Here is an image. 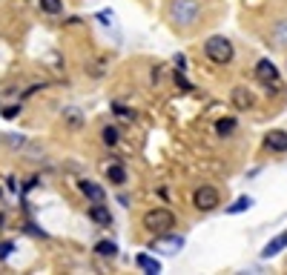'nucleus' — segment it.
Returning a JSON list of instances; mask_svg holds the SVG:
<instances>
[{
  "label": "nucleus",
  "mask_w": 287,
  "mask_h": 275,
  "mask_svg": "<svg viewBox=\"0 0 287 275\" xmlns=\"http://www.w3.org/2000/svg\"><path fill=\"white\" fill-rule=\"evenodd\" d=\"M167 12H169V20L172 23L192 26L198 20V15H201V6H198V0H169Z\"/></svg>",
  "instance_id": "nucleus-1"
},
{
  "label": "nucleus",
  "mask_w": 287,
  "mask_h": 275,
  "mask_svg": "<svg viewBox=\"0 0 287 275\" xmlns=\"http://www.w3.org/2000/svg\"><path fill=\"white\" fill-rule=\"evenodd\" d=\"M204 52H207V58H210L213 63H219V66H227L233 58H236V49H233V43H230L224 34H213V37H207Z\"/></svg>",
  "instance_id": "nucleus-2"
},
{
  "label": "nucleus",
  "mask_w": 287,
  "mask_h": 275,
  "mask_svg": "<svg viewBox=\"0 0 287 275\" xmlns=\"http://www.w3.org/2000/svg\"><path fill=\"white\" fill-rule=\"evenodd\" d=\"M175 227V215L164 207H158V210H150L144 212V229H150L152 235H161V232H169V229Z\"/></svg>",
  "instance_id": "nucleus-3"
},
{
  "label": "nucleus",
  "mask_w": 287,
  "mask_h": 275,
  "mask_svg": "<svg viewBox=\"0 0 287 275\" xmlns=\"http://www.w3.org/2000/svg\"><path fill=\"white\" fill-rule=\"evenodd\" d=\"M255 78L267 86V92H279L282 89V75H279V69H276V63L273 61H258V66H255Z\"/></svg>",
  "instance_id": "nucleus-4"
},
{
  "label": "nucleus",
  "mask_w": 287,
  "mask_h": 275,
  "mask_svg": "<svg viewBox=\"0 0 287 275\" xmlns=\"http://www.w3.org/2000/svg\"><path fill=\"white\" fill-rule=\"evenodd\" d=\"M192 204H195L198 212H213L221 204V192L216 186H198L195 195H192Z\"/></svg>",
  "instance_id": "nucleus-5"
},
{
  "label": "nucleus",
  "mask_w": 287,
  "mask_h": 275,
  "mask_svg": "<svg viewBox=\"0 0 287 275\" xmlns=\"http://www.w3.org/2000/svg\"><path fill=\"white\" fill-rule=\"evenodd\" d=\"M152 249H158V252H164V255H175L178 249H184V235H169V232H161V235H155Z\"/></svg>",
  "instance_id": "nucleus-6"
},
{
  "label": "nucleus",
  "mask_w": 287,
  "mask_h": 275,
  "mask_svg": "<svg viewBox=\"0 0 287 275\" xmlns=\"http://www.w3.org/2000/svg\"><path fill=\"white\" fill-rule=\"evenodd\" d=\"M233 103H236V109L247 112V109H253L255 106V95L247 89V86H236V89H233Z\"/></svg>",
  "instance_id": "nucleus-7"
},
{
  "label": "nucleus",
  "mask_w": 287,
  "mask_h": 275,
  "mask_svg": "<svg viewBox=\"0 0 287 275\" xmlns=\"http://www.w3.org/2000/svg\"><path fill=\"white\" fill-rule=\"evenodd\" d=\"M264 146L270 152H287V132L285 129H270L264 138Z\"/></svg>",
  "instance_id": "nucleus-8"
},
{
  "label": "nucleus",
  "mask_w": 287,
  "mask_h": 275,
  "mask_svg": "<svg viewBox=\"0 0 287 275\" xmlns=\"http://www.w3.org/2000/svg\"><path fill=\"white\" fill-rule=\"evenodd\" d=\"M81 192H84L92 204H103V201H106V192H103L95 181H81Z\"/></svg>",
  "instance_id": "nucleus-9"
},
{
  "label": "nucleus",
  "mask_w": 287,
  "mask_h": 275,
  "mask_svg": "<svg viewBox=\"0 0 287 275\" xmlns=\"http://www.w3.org/2000/svg\"><path fill=\"white\" fill-rule=\"evenodd\" d=\"M89 218H92L95 224H101V227H109V224H112V215L106 210V204H92V207H89Z\"/></svg>",
  "instance_id": "nucleus-10"
},
{
  "label": "nucleus",
  "mask_w": 287,
  "mask_h": 275,
  "mask_svg": "<svg viewBox=\"0 0 287 275\" xmlns=\"http://www.w3.org/2000/svg\"><path fill=\"white\" fill-rule=\"evenodd\" d=\"M285 246H287V232H282V235H276V238L261 249V258H273V255H279Z\"/></svg>",
  "instance_id": "nucleus-11"
},
{
  "label": "nucleus",
  "mask_w": 287,
  "mask_h": 275,
  "mask_svg": "<svg viewBox=\"0 0 287 275\" xmlns=\"http://www.w3.org/2000/svg\"><path fill=\"white\" fill-rule=\"evenodd\" d=\"M135 264L144 270V273H150V275H158L161 273V264L152 258V255H147V252H141V255H135Z\"/></svg>",
  "instance_id": "nucleus-12"
},
{
  "label": "nucleus",
  "mask_w": 287,
  "mask_h": 275,
  "mask_svg": "<svg viewBox=\"0 0 287 275\" xmlns=\"http://www.w3.org/2000/svg\"><path fill=\"white\" fill-rule=\"evenodd\" d=\"M106 178L112 181L115 186H121V183H127V169H124L121 163H109V166H106Z\"/></svg>",
  "instance_id": "nucleus-13"
},
{
  "label": "nucleus",
  "mask_w": 287,
  "mask_h": 275,
  "mask_svg": "<svg viewBox=\"0 0 287 275\" xmlns=\"http://www.w3.org/2000/svg\"><path fill=\"white\" fill-rule=\"evenodd\" d=\"M273 40H276V46H287V20H279V23H276Z\"/></svg>",
  "instance_id": "nucleus-14"
},
{
  "label": "nucleus",
  "mask_w": 287,
  "mask_h": 275,
  "mask_svg": "<svg viewBox=\"0 0 287 275\" xmlns=\"http://www.w3.org/2000/svg\"><path fill=\"white\" fill-rule=\"evenodd\" d=\"M95 252H98L101 258H115V255H118V246H115L112 241H101L98 246H95Z\"/></svg>",
  "instance_id": "nucleus-15"
},
{
  "label": "nucleus",
  "mask_w": 287,
  "mask_h": 275,
  "mask_svg": "<svg viewBox=\"0 0 287 275\" xmlns=\"http://www.w3.org/2000/svg\"><path fill=\"white\" fill-rule=\"evenodd\" d=\"M250 207H253V198H247V195H241V198H238V201H236V204H233V207H227V212H230V215H238V212L250 210Z\"/></svg>",
  "instance_id": "nucleus-16"
},
{
  "label": "nucleus",
  "mask_w": 287,
  "mask_h": 275,
  "mask_svg": "<svg viewBox=\"0 0 287 275\" xmlns=\"http://www.w3.org/2000/svg\"><path fill=\"white\" fill-rule=\"evenodd\" d=\"M40 9L46 15H61L64 12V0H40Z\"/></svg>",
  "instance_id": "nucleus-17"
},
{
  "label": "nucleus",
  "mask_w": 287,
  "mask_h": 275,
  "mask_svg": "<svg viewBox=\"0 0 287 275\" xmlns=\"http://www.w3.org/2000/svg\"><path fill=\"white\" fill-rule=\"evenodd\" d=\"M64 118L69 121V126H81L84 123V115H81V109H75V106L64 109Z\"/></svg>",
  "instance_id": "nucleus-18"
},
{
  "label": "nucleus",
  "mask_w": 287,
  "mask_h": 275,
  "mask_svg": "<svg viewBox=\"0 0 287 275\" xmlns=\"http://www.w3.org/2000/svg\"><path fill=\"white\" fill-rule=\"evenodd\" d=\"M216 132H219L221 138L230 135V132H236V121H233V118H221L219 123H216Z\"/></svg>",
  "instance_id": "nucleus-19"
},
{
  "label": "nucleus",
  "mask_w": 287,
  "mask_h": 275,
  "mask_svg": "<svg viewBox=\"0 0 287 275\" xmlns=\"http://www.w3.org/2000/svg\"><path fill=\"white\" fill-rule=\"evenodd\" d=\"M101 135H103V144H106V146H115V144H118V129L106 126V129H103Z\"/></svg>",
  "instance_id": "nucleus-20"
},
{
  "label": "nucleus",
  "mask_w": 287,
  "mask_h": 275,
  "mask_svg": "<svg viewBox=\"0 0 287 275\" xmlns=\"http://www.w3.org/2000/svg\"><path fill=\"white\" fill-rule=\"evenodd\" d=\"M9 252H12V244H0V258H9Z\"/></svg>",
  "instance_id": "nucleus-21"
},
{
  "label": "nucleus",
  "mask_w": 287,
  "mask_h": 275,
  "mask_svg": "<svg viewBox=\"0 0 287 275\" xmlns=\"http://www.w3.org/2000/svg\"><path fill=\"white\" fill-rule=\"evenodd\" d=\"M17 112H20V109H17V106H9V109H6V112H3V115H6V118H15Z\"/></svg>",
  "instance_id": "nucleus-22"
},
{
  "label": "nucleus",
  "mask_w": 287,
  "mask_h": 275,
  "mask_svg": "<svg viewBox=\"0 0 287 275\" xmlns=\"http://www.w3.org/2000/svg\"><path fill=\"white\" fill-rule=\"evenodd\" d=\"M98 17H101V23H109V20H112V12H101Z\"/></svg>",
  "instance_id": "nucleus-23"
}]
</instances>
